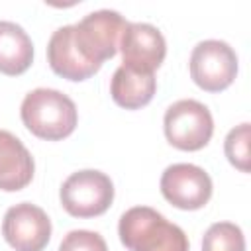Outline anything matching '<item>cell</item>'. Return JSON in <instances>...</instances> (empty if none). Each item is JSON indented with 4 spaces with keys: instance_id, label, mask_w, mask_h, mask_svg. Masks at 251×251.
Instances as JSON below:
<instances>
[{
    "instance_id": "1",
    "label": "cell",
    "mask_w": 251,
    "mask_h": 251,
    "mask_svg": "<svg viewBox=\"0 0 251 251\" xmlns=\"http://www.w3.org/2000/svg\"><path fill=\"white\" fill-rule=\"evenodd\" d=\"M118 233L129 251H188L186 233L147 206H135L124 212Z\"/></svg>"
},
{
    "instance_id": "2",
    "label": "cell",
    "mask_w": 251,
    "mask_h": 251,
    "mask_svg": "<svg viewBox=\"0 0 251 251\" xmlns=\"http://www.w3.org/2000/svg\"><path fill=\"white\" fill-rule=\"evenodd\" d=\"M24 126L37 137L57 141L71 135L76 127L75 102L53 88H35L25 94L22 108Z\"/></svg>"
},
{
    "instance_id": "3",
    "label": "cell",
    "mask_w": 251,
    "mask_h": 251,
    "mask_svg": "<svg viewBox=\"0 0 251 251\" xmlns=\"http://www.w3.org/2000/svg\"><path fill=\"white\" fill-rule=\"evenodd\" d=\"M127 24L114 10H96L73 25V41L88 63L102 67L106 59L116 55Z\"/></svg>"
},
{
    "instance_id": "4",
    "label": "cell",
    "mask_w": 251,
    "mask_h": 251,
    "mask_svg": "<svg viewBox=\"0 0 251 251\" xmlns=\"http://www.w3.org/2000/svg\"><path fill=\"white\" fill-rule=\"evenodd\" d=\"M163 127L171 145L182 151H198L210 141L214 120L202 102L186 98L167 108Z\"/></svg>"
},
{
    "instance_id": "5",
    "label": "cell",
    "mask_w": 251,
    "mask_h": 251,
    "mask_svg": "<svg viewBox=\"0 0 251 251\" xmlns=\"http://www.w3.org/2000/svg\"><path fill=\"white\" fill-rule=\"evenodd\" d=\"M114 200V184L100 171L73 173L61 186V204L75 218H94L104 214Z\"/></svg>"
},
{
    "instance_id": "6",
    "label": "cell",
    "mask_w": 251,
    "mask_h": 251,
    "mask_svg": "<svg viewBox=\"0 0 251 251\" xmlns=\"http://www.w3.org/2000/svg\"><path fill=\"white\" fill-rule=\"evenodd\" d=\"M237 75L235 51L220 39L200 41L190 55V76L206 92L227 88Z\"/></svg>"
},
{
    "instance_id": "7",
    "label": "cell",
    "mask_w": 251,
    "mask_h": 251,
    "mask_svg": "<svg viewBox=\"0 0 251 251\" xmlns=\"http://www.w3.org/2000/svg\"><path fill=\"white\" fill-rule=\"evenodd\" d=\"M163 196L180 210H198L212 196L210 175L190 163H175L161 176Z\"/></svg>"
},
{
    "instance_id": "8",
    "label": "cell",
    "mask_w": 251,
    "mask_h": 251,
    "mask_svg": "<svg viewBox=\"0 0 251 251\" xmlns=\"http://www.w3.org/2000/svg\"><path fill=\"white\" fill-rule=\"evenodd\" d=\"M2 235L16 251H41L51 237V220L39 206L22 202L4 214Z\"/></svg>"
},
{
    "instance_id": "9",
    "label": "cell",
    "mask_w": 251,
    "mask_h": 251,
    "mask_svg": "<svg viewBox=\"0 0 251 251\" xmlns=\"http://www.w3.org/2000/svg\"><path fill=\"white\" fill-rule=\"evenodd\" d=\"M122 65L135 73H153L167 55L163 33L151 24H127L122 39Z\"/></svg>"
},
{
    "instance_id": "10",
    "label": "cell",
    "mask_w": 251,
    "mask_h": 251,
    "mask_svg": "<svg viewBox=\"0 0 251 251\" xmlns=\"http://www.w3.org/2000/svg\"><path fill=\"white\" fill-rule=\"evenodd\" d=\"M47 61L53 73L67 80H84L100 71V67L88 63L73 41V25H63L53 31L47 45Z\"/></svg>"
},
{
    "instance_id": "11",
    "label": "cell",
    "mask_w": 251,
    "mask_h": 251,
    "mask_svg": "<svg viewBox=\"0 0 251 251\" xmlns=\"http://www.w3.org/2000/svg\"><path fill=\"white\" fill-rule=\"evenodd\" d=\"M33 157L25 145L10 131L0 129V188L16 192L33 178Z\"/></svg>"
},
{
    "instance_id": "12",
    "label": "cell",
    "mask_w": 251,
    "mask_h": 251,
    "mask_svg": "<svg viewBox=\"0 0 251 251\" xmlns=\"http://www.w3.org/2000/svg\"><path fill=\"white\" fill-rule=\"evenodd\" d=\"M157 88V78L153 73H135L127 67H118L112 82H110V94L112 100L126 108V110H137L151 102Z\"/></svg>"
},
{
    "instance_id": "13",
    "label": "cell",
    "mask_w": 251,
    "mask_h": 251,
    "mask_svg": "<svg viewBox=\"0 0 251 251\" xmlns=\"http://www.w3.org/2000/svg\"><path fill=\"white\" fill-rule=\"evenodd\" d=\"M33 61V45L22 25L0 22V73L16 76L29 69Z\"/></svg>"
},
{
    "instance_id": "14",
    "label": "cell",
    "mask_w": 251,
    "mask_h": 251,
    "mask_svg": "<svg viewBox=\"0 0 251 251\" xmlns=\"http://www.w3.org/2000/svg\"><path fill=\"white\" fill-rule=\"evenodd\" d=\"M202 251H245V237L239 226L231 222H216L202 239Z\"/></svg>"
},
{
    "instance_id": "15",
    "label": "cell",
    "mask_w": 251,
    "mask_h": 251,
    "mask_svg": "<svg viewBox=\"0 0 251 251\" xmlns=\"http://www.w3.org/2000/svg\"><path fill=\"white\" fill-rule=\"evenodd\" d=\"M249 124L233 127L224 143L227 161L241 173H249Z\"/></svg>"
},
{
    "instance_id": "16",
    "label": "cell",
    "mask_w": 251,
    "mask_h": 251,
    "mask_svg": "<svg viewBox=\"0 0 251 251\" xmlns=\"http://www.w3.org/2000/svg\"><path fill=\"white\" fill-rule=\"evenodd\" d=\"M59 251H108V247L100 233L88 229H73L63 237Z\"/></svg>"
}]
</instances>
